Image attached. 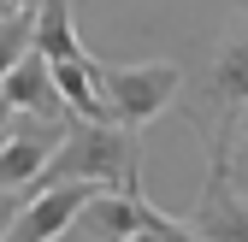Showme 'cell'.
<instances>
[{"mask_svg": "<svg viewBox=\"0 0 248 242\" xmlns=\"http://www.w3.org/2000/svg\"><path fill=\"white\" fill-rule=\"evenodd\" d=\"M248 112V12L213 42L207 65L183 89V118L207 142V166H231V136Z\"/></svg>", "mask_w": 248, "mask_h": 242, "instance_id": "1", "label": "cell"}, {"mask_svg": "<svg viewBox=\"0 0 248 242\" xmlns=\"http://www.w3.org/2000/svg\"><path fill=\"white\" fill-rule=\"evenodd\" d=\"M59 183H95V189H118V195H142V136L124 124H83L71 118L59 154L47 160L36 189H59Z\"/></svg>", "mask_w": 248, "mask_h": 242, "instance_id": "2", "label": "cell"}, {"mask_svg": "<svg viewBox=\"0 0 248 242\" xmlns=\"http://www.w3.org/2000/svg\"><path fill=\"white\" fill-rule=\"evenodd\" d=\"M189 89L177 59H142V65H101V95L112 106V124L124 130H148L160 112L177 106V95Z\"/></svg>", "mask_w": 248, "mask_h": 242, "instance_id": "3", "label": "cell"}, {"mask_svg": "<svg viewBox=\"0 0 248 242\" xmlns=\"http://www.w3.org/2000/svg\"><path fill=\"white\" fill-rule=\"evenodd\" d=\"M101 189L95 183H59V189H30V207L18 213L6 242H59L65 230H77V219L89 213V201Z\"/></svg>", "mask_w": 248, "mask_h": 242, "instance_id": "4", "label": "cell"}, {"mask_svg": "<svg viewBox=\"0 0 248 242\" xmlns=\"http://www.w3.org/2000/svg\"><path fill=\"white\" fill-rule=\"evenodd\" d=\"M195 230L207 242H248V195L225 177V166H207V189L195 207Z\"/></svg>", "mask_w": 248, "mask_h": 242, "instance_id": "5", "label": "cell"}, {"mask_svg": "<svg viewBox=\"0 0 248 242\" xmlns=\"http://www.w3.org/2000/svg\"><path fill=\"white\" fill-rule=\"evenodd\" d=\"M59 95H65V112L83 118V124H112V106L101 95V59H77V65H53Z\"/></svg>", "mask_w": 248, "mask_h": 242, "instance_id": "6", "label": "cell"}, {"mask_svg": "<svg viewBox=\"0 0 248 242\" xmlns=\"http://www.w3.org/2000/svg\"><path fill=\"white\" fill-rule=\"evenodd\" d=\"M36 53L53 59V65L95 59V53L83 47V36H77V12H71V0H47V6L36 12Z\"/></svg>", "mask_w": 248, "mask_h": 242, "instance_id": "7", "label": "cell"}, {"mask_svg": "<svg viewBox=\"0 0 248 242\" xmlns=\"http://www.w3.org/2000/svg\"><path fill=\"white\" fill-rule=\"evenodd\" d=\"M136 201L142 195L101 189L89 201V213L77 219V236H89V242H136Z\"/></svg>", "mask_w": 248, "mask_h": 242, "instance_id": "8", "label": "cell"}, {"mask_svg": "<svg viewBox=\"0 0 248 242\" xmlns=\"http://www.w3.org/2000/svg\"><path fill=\"white\" fill-rule=\"evenodd\" d=\"M225 177L248 195V112H242V124H236V136H231V166H225Z\"/></svg>", "mask_w": 248, "mask_h": 242, "instance_id": "9", "label": "cell"}, {"mask_svg": "<svg viewBox=\"0 0 248 242\" xmlns=\"http://www.w3.org/2000/svg\"><path fill=\"white\" fill-rule=\"evenodd\" d=\"M30 207V189H12V195H0V242L12 236V225H18V213Z\"/></svg>", "mask_w": 248, "mask_h": 242, "instance_id": "10", "label": "cell"}, {"mask_svg": "<svg viewBox=\"0 0 248 242\" xmlns=\"http://www.w3.org/2000/svg\"><path fill=\"white\" fill-rule=\"evenodd\" d=\"M18 136V106H12V95H6V89H0V148H6Z\"/></svg>", "mask_w": 248, "mask_h": 242, "instance_id": "11", "label": "cell"}, {"mask_svg": "<svg viewBox=\"0 0 248 242\" xmlns=\"http://www.w3.org/2000/svg\"><path fill=\"white\" fill-rule=\"evenodd\" d=\"M42 6H47V0H12V12H30V18H36Z\"/></svg>", "mask_w": 248, "mask_h": 242, "instance_id": "12", "label": "cell"}, {"mask_svg": "<svg viewBox=\"0 0 248 242\" xmlns=\"http://www.w3.org/2000/svg\"><path fill=\"white\" fill-rule=\"evenodd\" d=\"M6 18H12V0H0V24H6Z\"/></svg>", "mask_w": 248, "mask_h": 242, "instance_id": "13", "label": "cell"}]
</instances>
